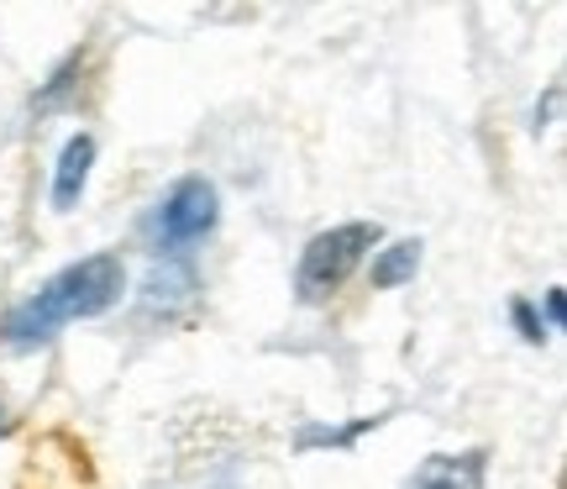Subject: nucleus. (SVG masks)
<instances>
[{
  "mask_svg": "<svg viewBox=\"0 0 567 489\" xmlns=\"http://www.w3.org/2000/svg\"><path fill=\"white\" fill-rule=\"evenodd\" d=\"M184 295H195V274H189V268H153V279H147V306H174Z\"/></svg>",
  "mask_w": 567,
  "mask_h": 489,
  "instance_id": "8",
  "label": "nucleus"
},
{
  "mask_svg": "<svg viewBox=\"0 0 567 489\" xmlns=\"http://www.w3.org/2000/svg\"><path fill=\"white\" fill-rule=\"evenodd\" d=\"M509 322H515V332H520L526 343H547V326H542V316H536L530 300H515V306H509Z\"/></svg>",
  "mask_w": 567,
  "mask_h": 489,
  "instance_id": "10",
  "label": "nucleus"
},
{
  "mask_svg": "<svg viewBox=\"0 0 567 489\" xmlns=\"http://www.w3.org/2000/svg\"><path fill=\"white\" fill-rule=\"evenodd\" d=\"M563 316H567L563 289H547V326H563Z\"/></svg>",
  "mask_w": 567,
  "mask_h": 489,
  "instance_id": "11",
  "label": "nucleus"
},
{
  "mask_svg": "<svg viewBox=\"0 0 567 489\" xmlns=\"http://www.w3.org/2000/svg\"><path fill=\"white\" fill-rule=\"evenodd\" d=\"M90 169H95V137L90 132H74L59 153V169H53V211H74L90 184Z\"/></svg>",
  "mask_w": 567,
  "mask_h": 489,
  "instance_id": "4",
  "label": "nucleus"
},
{
  "mask_svg": "<svg viewBox=\"0 0 567 489\" xmlns=\"http://www.w3.org/2000/svg\"><path fill=\"white\" fill-rule=\"evenodd\" d=\"M389 416H358V421H347V427H300V437H295V448L300 452H316V448H358V437H368L373 427H384Z\"/></svg>",
  "mask_w": 567,
  "mask_h": 489,
  "instance_id": "7",
  "label": "nucleus"
},
{
  "mask_svg": "<svg viewBox=\"0 0 567 489\" xmlns=\"http://www.w3.org/2000/svg\"><path fill=\"white\" fill-rule=\"evenodd\" d=\"M74 74H84V59H69V63H63V69H59V74H53V84L42 90L38 111H53V105H63V101H69V95H74Z\"/></svg>",
  "mask_w": 567,
  "mask_h": 489,
  "instance_id": "9",
  "label": "nucleus"
},
{
  "mask_svg": "<svg viewBox=\"0 0 567 489\" xmlns=\"http://www.w3.org/2000/svg\"><path fill=\"white\" fill-rule=\"evenodd\" d=\"M221 222V195H216V184L200 180V174H189L179 180L158 205H153V216H147V237L158 247L163 258H179L189 247H200L210 232Z\"/></svg>",
  "mask_w": 567,
  "mask_h": 489,
  "instance_id": "3",
  "label": "nucleus"
},
{
  "mask_svg": "<svg viewBox=\"0 0 567 489\" xmlns=\"http://www.w3.org/2000/svg\"><path fill=\"white\" fill-rule=\"evenodd\" d=\"M379 243H384V226L379 222H342V226H331V232H316L300 253V268H295L300 306H326Z\"/></svg>",
  "mask_w": 567,
  "mask_h": 489,
  "instance_id": "2",
  "label": "nucleus"
},
{
  "mask_svg": "<svg viewBox=\"0 0 567 489\" xmlns=\"http://www.w3.org/2000/svg\"><path fill=\"white\" fill-rule=\"evenodd\" d=\"M405 489H484V448L463 458H425Z\"/></svg>",
  "mask_w": 567,
  "mask_h": 489,
  "instance_id": "5",
  "label": "nucleus"
},
{
  "mask_svg": "<svg viewBox=\"0 0 567 489\" xmlns=\"http://www.w3.org/2000/svg\"><path fill=\"white\" fill-rule=\"evenodd\" d=\"M421 237H400V243H389L384 253H373V268H368V279L373 289H400L415 279V268H421Z\"/></svg>",
  "mask_w": 567,
  "mask_h": 489,
  "instance_id": "6",
  "label": "nucleus"
},
{
  "mask_svg": "<svg viewBox=\"0 0 567 489\" xmlns=\"http://www.w3.org/2000/svg\"><path fill=\"white\" fill-rule=\"evenodd\" d=\"M122 295H126L122 258H116V253H90V258H80V264H69L63 274H53L32 300H21V306L6 316L0 337H6V347L27 353V347L53 343V337H59V326L105 316Z\"/></svg>",
  "mask_w": 567,
  "mask_h": 489,
  "instance_id": "1",
  "label": "nucleus"
},
{
  "mask_svg": "<svg viewBox=\"0 0 567 489\" xmlns=\"http://www.w3.org/2000/svg\"><path fill=\"white\" fill-rule=\"evenodd\" d=\"M0 431H6V406H0Z\"/></svg>",
  "mask_w": 567,
  "mask_h": 489,
  "instance_id": "12",
  "label": "nucleus"
}]
</instances>
